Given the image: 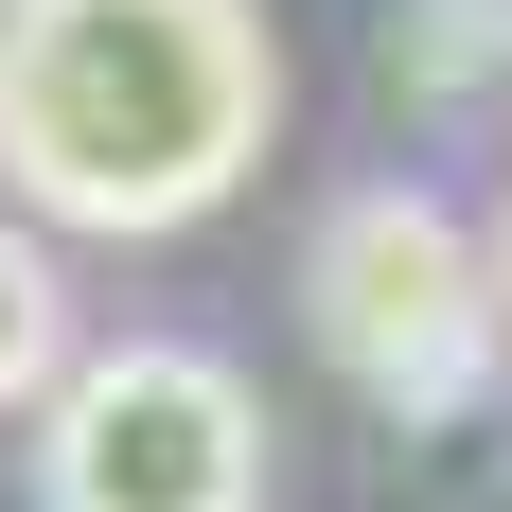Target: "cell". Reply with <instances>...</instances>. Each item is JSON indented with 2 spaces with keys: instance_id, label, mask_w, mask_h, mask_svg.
<instances>
[{
  "instance_id": "1",
  "label": "cell",
  "mask_w": 512,
  "mask_h": 512,
  "mask_svg": "<svg viewBox=\"0 0 512 512\" xmlns=\"http://www.w3.org/2000/svg\"><path fill=\"white\" fill-rule=\"evenodd\" d=\"M283 142L265 0H0V195L18 230H195Z\"/></svg>"
},
{
  "instance_id": "2",
  "label": "cell",
  "mask_w": 512,
  "mask_h": 512,
  "mask_svg": "<svg viewBox=\"0 0 512 512\" xmlns=\"http://www.w3.org/2000/svg\"><path fill=\"white\" fill-rule=\"evenodd\" d=\"M301 318H318V354L354 371L389 424H460L477 389H495V354H512L477 230H460L442 195H407V177H371V195L318 212V248H301Z\"/></svg>"
},
{
  "instance_id": "3",
  "label": "cell",
  "mask_w": 512,
  "mask_h": 512,
  "mask_svg": "<svg viewBox=\"0 0 512 512\" xmlns=\"http://www.w3.org/2000/svg\"><path fill=\"white\" fill-rule=\"evenodd\" d=\"M53 512H265V389L195 336H106L36 389Z\"/></svg>"
},
{
  "instance_id": "4",
  "label": "cell",
  "mask_w": 512,
  "mask_h": 512,
  "mask_svg": "<svg viewBox=\"0 0 512 512\" xmlns=\"http://www.w3.org/2000/svg\"><path fill=\"white\" fill-rule=\"evenodd\" d=\"M371 71H389L407 106H477V89L512 71V0H389Z\"/></svg>"
},
{
  "instance_id": "5",
  "label": "cell",
  "mask_w": 512,
  "mask_h": 512,
  "mask_svg": "<svg viewBox=\"0 0 512 512\" xmlns=\"http://www.w3.org/2000/svg\"><path fill=\"white\" fill-rule=\"evenodd\" d=\"M53 371H71V283H53V248L0 212V407H36Z\"/></svg>"
},
{
  "instance_id": "6",
  "label": "cell",
  "mask_w": 512,
  "mask_h": 512,
  "mask_svg": "<svg viewBox=\"0 0 512 512\" xmlns=\"http://www.w3.org/2000/svg\"><path fill=\"white\" fill-rule=\"evenodd\" d=\"M477 265H495V318H512V177H495V248H477Z\"/></svg>"
}]
</instances>
